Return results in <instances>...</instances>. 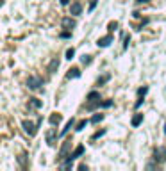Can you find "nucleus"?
<instances>
[{"mask_svg":"<svg viewBox=\"0 0 166 171\" xmlns=\"http://www.w3.org/2000/svg\"><path fill=\"white\" fill-rule=\"evenodd\" d=\"M27 87L32 91H40L43 89V79L41 77H38V75H32L27 79Z\"/></svg>","mask_w":166,"mask_h":171,"instance_id":"1","label":"nucleus"},{"mask_svg":"<svg viewBox=\"0 0 166 171\" xmlns=\"http://www.w3.org/2000/svg\"><path fill=\"white\" fill-rule=\"evenodd\" d=\"M40 123H41V120H38V123H36V125H34V123H32V121H23V123H21V127H23V130L27 132V134H29V136H36V132H38V127H40Z\"/></svg>","mask_w":166,"mask_h":171,"instance_id":"2","label":"nucleus"},{"mask_svg":"<svg viewBox=\"0 0 166 171\" xmlns=\"http://www.w3.org/2000/svg\"><path fill=\"white\" fill-rule=\"evenodd\" d=\"M154 159H156V162H166V148H163V146H159V148H156V151H154Z\"/></svg>","mask_w":166,"mask_h":171,"instance_id":"3","label":"nucleus"},{"mask_svg":"<svg viewBox=\"0 0 166 171\" xmlns=\"http://www.w3.org/2000/svg\"><path fill=\"white\" fill-rule=\"evenodd\" d=\"M61 25H62V29L72 30V29L77 27V21L73 20V18H70V16H66V18H62V20H61Z\"/></svg>","mask_w":166,"mask_h":171,"instance_id":"4","label":"nucleus"},{"mask_svg":"<svg viewBox=\"0 0 166 171\" xmlns=\"http://www.w3.org/2000/svg\"><path fill=\"white\" fill-rule=\"evenodd\" d=\"M57 68H59V57H54V59L50 61V64H48V68H47V71H48L50 75H54V73L57 71Z\"/></svg>","mask_w":166,"mask_h":171,"instance_id":"5","label":"nucleus"},{"mask_svg":"<svg viewBox=\"0 0 166 171\" xmlns=\"http://www.w3.org/2000/svg\"><path fill=\"white\" fill-rule=\"evenodd\" d=\"M70 146H72V141H66L64 144H62V148H61V151H59V161H64L66 159V153H68V150H70Z\"/></svg>","mask_w":166,"mask_h":171,"instance_id":"6","label":"nucleus"},{"mask_svg":"<svg viewBox=\"0 0 166 171\" xmlns=\"http://www.w3.org/2000/svg\"><path fill=\"white\" fill-rule=\"evenodd\" d=\"M111 43H113V36L109 34V36H104V38H100L96 45H98V46H102V48H105V46H109Z\"/></svg>","mask_w":166,"mask_h":171,"instance_id":"7","label":"nucleus"},{"mask_svg":"<svg viewBox=\"0 0 166 171\" xmlns=\"http://www.w3.org/2000/svg\"><path fill=\"white\" fill-rule=\"evenodd\" d=\"M70 13L72 14H81L82 13V4L81 2H73L72 6H70Z\"/></svg>","mask_w":166,"mask_h":171,"instance_id":"8","label":"nucleus"},{"mask_svg":"<svg viewBox=\"0 0 166 171\" xmlns=\"http://www.w3.org/2000/svg\"><path fill=\"white\" fill-rule=\"evenodd\" d=\"M82 153H84V146L81 144V146H77V148L73 150V153L70 155V157H68V159H70V161H75V159H79V157L82 155Z\"/></svg>","mask_w":166,"mask_h":171,"instance_id":"9","label":"nucleus"},{"mask_svg":"<svg viewBox=\"0 0 166 171\" xmlns=\"http://www.w3.org/2000/svg\"><path fill=\"white\" fill-rule=\"evenodd\" d=\"M66 77H68V79H79V77H81V70H79V68H72V70H68Z\"/></svg>","mask_w":166,"mask_h":171,"instance_id":"10","label":"nucleus"},{"mask_svg":"<svg viewBox=\"0 0 166 171\" xmlns=\"http://www.w3.org/2000/svg\"><path fill=\"white\" fill-rule=\"evenodd\" d=\"M61 114H59V112H54L52 116H50V118H48V121H50V125H59V123H61Z\"/></svg>","mask_w":166,"mask_h":171,"instance_id":"11","label":"nucleus"},{"mask_svg":"<svg viewBox=\"0 0 166 171\" xmlns=\"http://www.w3.org/2000/svg\"><path fill=\"white\" fill-rule=\"evenodd\" d=\"M88 102H100V93L98 91H91L88 95Z\"/></svg>","mask_w":166,"mask_h":171,"instance_id":"12","label":"nucleus"},{"mask_svg":"<svg viewBox=\"0 0 166 171\" xmlns=\"http://www.w3.org/2000/svg\"><path fill=\"white\" fill-rule=\"evenodd\" d=\"M141 121H143V114H136L130 123H132V127H139V125H141Z\"/></svg>","mask_w":166,"mask_h":171,"instance_id":"13","label":"nucleus"},{"mask_svg":"<svg viewBox=\"0 0 166 171\" xmlns=\"http://www.w3.org/2000/svg\"><path fill=\"white\" fill-rule=\"evenodd\" d=\"M109 79H111V75H109V73H105V75H102V77H98V79H96V86H102V84H105Z\"/></svg>","mask_w":166,"mask_h":171,"instance_id":"14","label":"nucleus"},{"mask_svg":"<svg viewBox=\"0 0 166 171\" xmlns=\"http://www.w3.org/2000/svg\"><path fill=\"white\" fill-rule=\"evenodd\" d=\"M29 103H31V107H32V109H40V107L43 105L41 100H38V98H31V100H29Z\"/></svg>","mask_w":166,"mask_h":171,"instance_id":"15","label":"nucleus"},{"mask_svg":"<svg viewBox=\"0 0 166 171\" xmlns=\"http://www.w3.org/2000/svg\"><path fill=\"white\" fill-rule=\"evenodd\" d=\"M73 123H75V120H73V118H72V120H70V121H68V123H66V127H64V128H62V130H61V136H66V134H68V130H70V128H72V127H73Z\"/></svg>","mask_w":166,"mask_h":171,"instance_id":"16","label":"nucleus"},{"mask_svg":"<svg viewBox=\"0 0 166 171\" xmlns=\"http://www.w3.org/2000/svg\"><path fill=\"white\" fill-rule=\"evenodd\" d=\"M91 55H82V57H81V62H82L84 66H88V64H91Z\"/></svg>","mask_w":166,"mask_h":171,"instance_id":"17","label":"nucleus"},{"mask_svg":"<svg viewBox=\"0 0 166 171\" xmlns=\"http://www.w3.org/2000/svg\"><path fill=\"white\" fill-rule=\"evenodd\" d=\"M54 136H55V130H50L47 134V143L48 144H54Z\"/></svg>","mask_w":166,"mask_h":171,"instance_id":"18","label":"nucleus"},{"mask_svg":"<svg viewBox=\"0 0 166 171\" xmlns=\"http://www.w3.org/2000/svg\"><path fill=\"white\" fill-rule=\"evenodd\" d=\"M104 120V114H95L93 118H91V123H98V121Z\"/></svg>","mask_w":166,"mask_h":171,"instance_id":"19","label":"nucleus"},{"mask_svg":"<svg viewBox=\"0 0 166 171\" xmlns=\"http://www.w3.org/2000/svg\"><path fill=\"white\" fill-rule=\"evenodd\" d=\"M86 125H88V121H86V120L79 121V125L75 127V130H77V132H79V130H82V128H84V127H86Z\"/></svg>","mask_w":166,"mask_h":171,"instance_id":"20","label":"nucleus"},{"mask_svg":"<svg viewBox=\"0 0 166 171\" xmlns=\"http://www.w3.org/2000/svg\"><path fill=\"white\" fill-rule=\"evenodd\" d=\"M73 55H75V50H73V48H68V50H66V59L72 61V59H73Z\"/></svg>","mask_w":166,"mask_h":171,"instance_id":"21","label":"nucleus"},{"mask_svg":"<svg viewBox=\"0 0 166 171\" xmlns=\"http://www.w3.org/2000/svg\"><path fill=\"white\" fill-rule=\"evenodd\" d=\"M146 93H148V87H146V86H145V87H139V89H138V95H139V96H145Z\"/></svg>","mask_w":166,"mask_h":171,"instance_id":"22","label":"nucleus"},{"mask_svg":"<svg viewBox=\"0 0 166 171\" xmlns=\"http://www.w3.org/2000/svg\"><path fill=\"white\" fill-rule=\"evenodd\" d=\"M118 29V23H116V21H111V23H109V30H116Z\"/></svg>","mask_w":166,"mask_h":171,"instance_id":"23","label":"nucleus"},{"mask_svg":"<svg viewBox=\"0 0 166 171\" xmlns=\"http://www.w3.org/2000/svg\"><path fill=\"white\" fill-rule=\"evenodd\" d=\"M113 105V100H105V102H102V107H111Z\"/></svg>","mask_w":166,"mask_h":171,"instance_id":"24","label":"nucleus"},{"mask_svg":"<svg viewBox=\"0 0 166 171\" xmlns=\"http://www.w3.org/2000/svg\"><path fill=\"white\" fill-rule=\"evenodd\" d=\"M105 134V130H100V132H96V134H95L93 136V139H98V137H100V136H104Z\"/></svg>","mask_w":166,"mask_h":171,"instance_id":"25","label":"nucleus"},{"mask_svg":"<svg viewBox=\"0 0 166 171\" xmlns=\"http://www.w3.org/2000/svg\"><path fill=\"white\" fill-rule=\"evenodd\" d=\"M96 2H98V0H91V4H89V11H93L95 7H96Z\"/></svg>","mask_w":166,"mask_h":171,"instance_id":"26","label":"nucleus"},{"mask_svg":"<svg viewBox=\"0 0 166 171\" xmlns=\"http://www.w3.org/2000/svg\"><path fill=\"white\" fill-rule=\"evenodd\" d=\"M129 41H130V36H125V43H123V48L129 46Z\"/></svg>","mask_w":166,"mask_h":171,"instance_id":"27","label":"nucleus"},{"mask_svg":"<svg viewBox=\"0 0 166 171\" xmlns=\"http://www.w3.org/2000/svg\"><path fill=\"white\" fill-rule=\"evenodd\" d=\"M70 36H72L70 30H66V32H62V34H61V38H70Z\"/></svg>","mask_w":166,"mask_h":171,"instance_id":"28","label":"nucleus"},{"mask_svg":"<svg viewBox=\"0 0 166 171\" xmlns=\"http://www.w3.org/2000/svg\"><path fill=\"white\" fill-rule=\"evenodd\" d=\"M68 2H70V0H61V4H62V6H66Z\"/></svg>","mask_w":166,"mask_h":171,"instance_id":"29","label":"nucleus"},{"mask_svg":"<svg viewBox=\"0 0 166 171\" xmlns=\"http://www.w3.org/2000/svg\"><path fill=\"white\" fill-rule=\"evenodd\" d=\"M145 2H148V0H138V4H145Z\"/></svg>","mask_w":166,"mask_h":171,"instance_id":"30","label":"nucleus"}]
</instances>
